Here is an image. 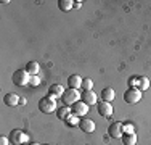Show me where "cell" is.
<instances>
[{"label":"cell","instance_id":"obj_1","mask_svg":"<svg viewBox=\"0 0 151 145\" xmlns=\"http://www.w3.org/2000/svg\"><path fill=\"white\" fill-rule=\"evenodd\" d=\"M39 110L44 115H50V113H53V111H56L58 110V108H56V100L50 95L42 97V99L39 100Z\"/></svg>","mask_w":151,"mask_h":145},{"label":"cell","instance_id":"obj_2","mask_svg":"<svg viewBox=\"0 0 151 145\" xmlns=\"http://www.w3.org/2000/svg\"><path fill=\"white\" fill-rule=\"evenodd\" d=\"M8 139H10V144L12 145H24L29 142V137H27V134L23 129H13L10 132Z\"/></svg>","mask_w":151,"mask_h":145},{"label":"cell","instance_id":"obj_3","mask_svg":"<svg viewBox=\"0 0 151 145\" xmlns=\"http://www.w3.org/2000/svg\"><path fill=\"white\" fill-rule=\"evenodd\" d=\"M12 81H13V84L18 86V87H24L31 82V76L27 74L26 70H16L12 76Z\"/></svg>","mask_w":151,"mask_h":145},{"label":"cell","instance_id":"obj_4","mask_svg":"<svg viewBox=\"0 0 151 145\" xmlns=\"http://www.w3.org/2000/svg\"><path fill=\"white\" fill-rule=\"evenodd\" d=\"M61 100H63V103L66 105V107H69V105H74L81 100V94L76 89H68V90H64V94L61 95Z\"/></svg>","mask_w":151,"mask_h":145},{"label":"cell","instance_id":"obj_5","mask_svg":"<svg viewBox=\"0 0 151 145\" xmlns=\"http://www.w3.org/2000/svg\"><path fill=\"white\" fill-rule=\"evenodd\" d=\"M124 100L125 103H138L140 100H142V92H140V89H137V87H129L127 90L124 92Z\"/></svg>","mask_w":151,"mask_h":145},{"label":"cell","instance_id":"obj_6","mask_svg":"<svg viewBox=\"0 0 151 145\" xmlns=\"http://www.w3.org/2000/svg\"><path fill=\"white\" fill-rule=\"evenodd\" d=\"M108 136L113 137V139H122V136H124V124L122 123H113V124H109V128H108Z\"/></svg>","mask_w":151,"mask_h":145},{"label":"cell","instance_id":"obj_7","mask_svg":"<svg viewBox=\"0 0 151 145\" xmlns=\"http://www.w3.org/2000/svg\"><path fill=\"white\" fill-rule=\"evenodd\" d=\"M71 110H73V115H76V116H85L88 111V105L84 103L82 100H79L77 103H74L71 107Z\"/></svg>","mask_w":151,"mask_h":145},{"label":"cell","instance_id":"obj_8","mask_svg":"<svg viewBox=\"0 0 151 145\" xmlns=\"http://www.w3.org/2000/svg\"><path fill=\"white\" fill-rule=\"evenodd\" d=\"M81 100L87 105H95L96 102H98V95H96L93 90H84V92L81 94Z\"/></svg>","mask_w":151,"mask_h":145},{"label":"cell","instance_id":"obj_9","mask_svg":"<svg viewBox=\"0 0 151 145\" xmlns=\"http://www.w3.org/2000/svg\"><path fill=\"white\" fill-rule=\"evenodd\" d=\"M98 115L103 116V118H109V116H113V105L108 103V102H100L98 105Z\"/></svg>","mask_w":151,"mask_h":145},{"label":"cell","instance_id":"obj_10","mask_svg":"<svg viewBox=\"0 0 151 145\" xmlns=\"http://www.w3.org/2000/svg\"><path fill=\"white\" fill-rule=\"evenodd\" d=\"M79 129L82 130V132H87V134H92L93 130H95V123L92 121V119H81V123H79Z\"/></svg>","mask_w":151,"mask_h":145},{"label":"cell","instance_id":"obj_11","mask_svg":"<svg viewBox=\"0 0 151 145\" xmlns=\"http://www.w3.org/2000/svg\"><path fill=\"white\" fill-rule=\"evenodd\" d=\"M19 100L21 99L15 92H10V94H6V95L3 97V102H5L6 107H16V105H19Z\"/></svg>","mask_w":151,"mask_h":145},{"label":"cell","instance_id":"obj_12","mask_svg":"<svg viewBox=\"0 0 151 145\" xmlns=\"http://www.w3.org/2000/svg\"><path fill=\"white\" fill-rule=\"evenodd\" d=\"M82 81H84V79H82L79 74H73V76H69V79H68V86H69V89L77 90L79 87H82Z\"/></svg>","mask_w":151,"mask_h":145},{"label":"cell","instance_id":"obj_13","mask_svg":"<svg viewBox=\"0 0 151 145\" xmlns=\"http://www.w3.org/2000/svg\"><path fill=\"white\" fill-rule=\"evenodd\" d=\"M63 94H64L63 86H60V84L50 86V89H48V95H50V97H53V99H58V97L63 95Z\"/></svg>","mask_w":151,"mask_h":145},{"label":"cell","instance_id":"obj_14","mask_svg":"<svg viewBox=\"0 0 151 145\" xmlns=\"http://www.w3.org/2000/svg\"><path fill=\"white\" fill-rule=\"evenodd\" d=\"M71 115H73V110L69 107H60L56 110V116H58V119H61V121H66Z\"/></svg>","mask_w":151,"mask_h":145},{"label":"cell","instance_id":"obj_15","mask_svg":"<svg viewBox=\"0 0 151 145\" xmlns=\"http://www.w3.org/2000/svg\"><path fill=\"white\" fill-rule=\"evenodd\" d=\"M24 70L27 71L29 76H37L39 70H40V65H39L37 61H29V63H26V68H24Z\"/></svg>","mask_w":151,"mask_h":145},{"label":"cell","instance_id":"obj_16","mask_svg":"<svg viewBox=\"0 0 151 145\" xmlns=\"http://www.w3.org/2000/svg\"><path fill=\"white\" fill-rule=\"evenodd\" d=\"M114 97H116V94H114V90L111 89V87H106V89L101 90V99H103V102L111 103V102L114 100Z\"/></svg>","mask_w":151,"mask_h":145},{"label":"cell","instance_id":"obj_17","mask_svg":"<svg viewBox=\"0 0 151 145\" xmlns=\"http://www.w3.org/2000/svg\"><path fill=\"white\" fill-rule=\"evenodd\" d=\"M73 5H74L73 0H60L58 2V8L61 12H69V10H73Z\"/></svg>","mask_w":151,"mask_h":145},{"label":"cell","instance_id":"obj_18","mask_svg":"<svg viewBox=\"0 0 151 145\" xmlns=\"http://www.w3.org/2000/svg\"><path fill=\"white\" fill-rule=\"evenodd\" d=\"M122 144L124 145H135L137 144V134H124L122 136Z\"/></svg>","mask_w":151,"mask_h":145},{"label":"cell","instance_id":"obj_19","mask_svg":"<svg viewBox=\"0 0 151 145\" xmlns=\"http://www.w3.org/2000/svg\"><path fill=\"white\" fill-rule=\"evenodd\" d=\"M138 89L140 92H145L150 89V79L146 76H140V82H138Z\"/></svg>","mask_w":151,"mask_h":145},{"label":"cell","instance_id":"obj_20","mask_svg":"<svg viewBox=\"0 0 151 145\" xmlns=\"http://www.w3.org/2000/svg\"><path fill=\"white\" fill-rule=\"evenodd\" d=\"M79 123H81V119H79V116H76V115H71L69 118L64 121V124L66 126H69V128H76V126H79Z\"/></svg>","mask_w":151,"mask_h":145},{"label":"cell","instance_id":"obj_21","mask_svg":"<svg viewBox=\"0 0 151 145\" xmlns=\"http://www.w3.org/2000/svg\"><path fill=\"white\" fill-rule=\"evenodd\" d=\"M82 89L84 90H92L93 89V81L92 79H84V81H82Z\"/></svg>","mask_w":151,"mask_h":145},{"label":"cell","instance_id":"obj_22","mask_svg":"<svg viewBox=\"0 0 151 145\" xmlns=\"http://www.w3.org/2000/svg\"><path fill=\"white\" fill-rule=\"evenodd\" d=\"M124 134H135L134 124H130V123H125V124H124Z\"/></svg>","mask_w":151,"mask_h":145},{"label":"cell","instance_id":"obj_23","mask_svg":"<svg viewBox=\"0 0 151 145\" xmlns=\"http://www.w3.org/2000/svg\"><path fill=\"white\" fill-rule=\"evenodd\" d=\"M138 82H140V78L134 76V78L129 79V87H137V89H138Z\"/></svg>","mask_w":151,"mask_h":145},{"label":"cell","instance_id":"obj_24","mask_svg":"<svg viewBox=\"0 0 151 145\" xmlns=\"http://www.w3.org/2000/svg\"><path fill=\"white\" fill-rule=\"evenodd\" d=\"M39 84H40V79H39V76H31V82H29V86L35 87V86H39Z\"/></svg>","mask_w":151,"mask_h":145},{"label":"cell","instance_id":"obj_25","mask_svg":"<svg viewBox=\"0 0 151 145\" xmlns=\"http://www.w3.org/2000/svg\"><path fill=\"white\" fill-rule=\"evenodd\" d=\"M0 145H10V139L5 136H2L0 137Z\"/></svg>","mask_w":151,"mask_h":145},{"label":"cell","instance_id":"obj_26","mask_svg":"<svg viewBox=\"0 0 151 145\" xmlns=\"http://www.w3.org/2000/svg\"><path fill=\"white\" fill-rule=\"evenodd\" d=\"M81 7H82V2H81V0H76L74 5H73V8H81Z\"/></svg>","mask_w":151,"mask_h":145},{"label":"cell","instance_id":"obj_27","mask_svg":"<svg viewBox=\"0 0 151 145\" xmlns=\"http://www.w3.org/2000/svg\"><path fill=\"white\" fill-rule=\"evenodd\" d=\"M29 145H40V144H37V142H32V144H29Z\"/></svg>","mask_w":151,"mask_h":145}]
</instances>
